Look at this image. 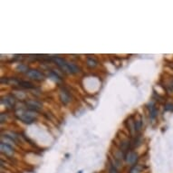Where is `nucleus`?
<instances>
[{
	"mask_svg": "<svg viewBox=\"0 0 173 173\" xmlns=\"http://www.w3.org/2000/svg\"><path fill=\"white\" fill-rule=\"evenodd\" d=\"M53 60L56 63V64L61 68L63 71L67 73H76L79 72V68L73 63L65 61L60 57H53Z\"/></svg>",
	"mask_w": 173,
	"mask_h": 173,
	"instance_id": "f257e3e1",
	"label": "nucleus"
},
{
	"mask_svg": "<svg viewBox=\"0 0 173 173\" xmlns=\"http://www.w3.org/2000/svg\"><path fill=\"white\" fill-rule=\"evenodd\" d=\"M16 115L22 122H24L25 123H28V124L32 123L36 118L35 112H33L30 110H22V109L17 110L16 112Z\"/></svg>",
	"mask_w": 173,
	"mask_h": 173,
	"instance_id": "f03ea898",
	"label": "nucleus"
},
{
	"mask_svg": "<svg viewBox=\"0 0 173 173\" xmlns=\"http://www.w3.org/2000/svg\"><path fill=\"white\" fill-rule=\"evenodd\" d=\"M26 74L28 77H30L31 79H34L35 81H42L44 79V75L37 70H34V69L29 70V71L26 72Z\"/></svg>",
	"mask_w": 173,
	"mask_h": 173,
	"instance_id": "7ed1b4c3",
	"label": "nucleus"
},
{
	"mask_svg": "<svg viewBox=\"0 0 173 173\" xmlns=\"http://www.w3.org/2000/svg\"><path fill=\"white\" fill-rule=\"evenodd\" d=\"M26 104L28 108V110L30 111H33V112H38L42 108V105L41 103H39L36 101H34V100H29V101H26Z\"/></svg>",
	"mask_w": 173,
	"mask_h": 173,
	"instance_id": "20e7f679",
	"label": "nucleus"
},
{
	"mask_svg": "<svg viewBox=\"0 0 173 173\" xmlns=\"http://www.w3.org/2000/svg\"><path fill=\"white\" fill-rule=\"evenodd\" d=\"M60 100L63 104H67L68 102L71 101V96L70 93L67 92L65 89H63L60 92Z\"/></svg>",
	"mask_w": 173,
	"mask_h": 173,
	"instance_id": "39448f33",
	"label": "nucleus"
},
{
	"mask_svg": "<svg viewBox=\"0 0 173 173\" xmlns=\"http://www.w3.org/2000/svg\"><path fill=\"white\" fill-rule=\"evenodd\" d=\"M0 147H1V152L3 153H5L6 155H8V156H11L14 154V150L13 148L9 146L8 144L4 143H1L0 144Z\"/></svg>",
	"mask_w": 173,
	"mask_h": 173,
	"instance_id": "423d86ee",
	"label": "nucleus"
},
{
	"mask_svg": "<svg viewBox=\"0 0 173 173\" xmlns=\"http://www.w3.org/2000/svg\"><path fill=\"white\" fill-rule=\"evenodd\" d=\"M126 161L130 164H133L136 162L137 159H138V155L135 152H129L126 155Z\"/></svg>",
	"mask_w": 173,
	"mask_h": 173,
	"instance_id": "0eeeda50",
	"label": "nucleus"
},
{
	"mask_svg": "<svg viewBox=\"0 0 173 173\" xmlns=\"http://www.w3.org/2000/svg\"><path fill=\"white\" fill-rule=\"evenodd\" d=\"M1 102H2L3 104H5L6 106L13 107L14 104H15V100H14V98H12L10 96H7V97H5V98L2 99Z\"/></svg>",
	"mask_w": 173,
	"mask_h": 173,
	"instance_id": "6e6552de",
	"label": "nucleus"
},
{
	"mask_svg": "<svg viewBox=\"0 0 173 173\" xmlns=\"http://www.w3.org/2000/svg\"><path fill=\"white\" fill-rule=\"evenodd\" d=\"M144 171V168L141 165H134L131 169L130 173H142Z\"/></svg>",
	"mask_w": 173,
	"mask_h": 173,
	"instance_id": "1a4fd4ad",
	"label": "nucleus"
},
{
	"mask_svg": "<svg viewBox=\"0 0 173 173\" xmlns=\"http://www.w3.org/2000/svg\"><path fill=\"white\" fill-rule=\"evenodd\" d=\"M18 84L22 86V87H24V88H27V89H33L35 86L29 82H26V81H18Z\"/></svg>",
	"mask_w": 173,
	"mask_h": 173,
	"instance_id": "9d476101",
	"label": "nucleus"
},
{
	"mask_svg": "<svg viewBox=\"0 0 173 173\" xmlns=\"http://www.w3.org/2000/svg\"><path fill=\"white\" fill-rule=\"evenodd\" d=\"M87 65L89 67H91V68H93V67H95L97 65V61L95 59H93V58H90L89 57L87 59Z\"/></svg>",
	"mask_w": 173,
	"mask_h": 173,
	"instance_id": "9b49d317",
	"label": "nucleus"
},
{
	"mask_svg": "<svg viewBox=\"0 0 173 173\" xmlns=\"http://www.w3.org/2000/svg\"><path fill=\"white\" fill-rule=\"evenodd\" d=\"M49 76L50 77H52L54 81H56V82H60L61 81V78L55 73V72H51L50 73H49Z\"/></svg>",
	"mask_w": 173,
	"mask_h": 173,
	"instance_id": "f8f14e48",
	"label": "nucleus"
},
{
	"mask_svg": "<svg viewBox=\"0 0 173 173\" xmlns=\"http://www.w3.org/2000/svg\"><path fill=\"white\" fill-rule=\"evenodd\" d=\"M142 127V121L139 120V121H136L135 122V131H140Z\"/></svg>",
	"mask_w": 173,
	"mask_h": 173,
	"instance_id": "ddd939ff",
	"label": "nucleus"
},
{
	"mask_svg": "<svg viewBox=\"0 0 173 173\" xmlns=\"http://www.w3.org/2000/svg\"><path fill=\"white\" fill-rule=\"evenodd\" d=\"M156 115H157V111H156V109H155V107L152 106V109H151V117L152 118H155L156 117Z\"/></svg>",
	"mask_w": 173,
	"mask_h": 173,
	"instance_id": "4468645a",
	"label": "nucleus"
},
{
	"mask_svg": "<svg viewBox=\"0 0 173 173\" xmlns=\"http://www.w3.org/2000/svg\"><path fill=\"white\" fill-rule=\"evenodd\" d=\"M165 110H166V111H171V112H172L173 111L172 103H167L166 106H165Z\"/></svg>",
	"mask_w": 173,
	"mask_h": 173,
	"instance_id": "2eb2a0df",
	"label": "nucleus"
},
{
	"mask_svg": "<svg viewBox=\"0 0 173 173\" xmlns=\"http://www.w3.org/2000/svg\"><path fill=\"white\" fill-rule=\"evenodd\" d=\"M16 70L19 72L26 71V66H25V65H23V64H19V65L16 67Z\"/></svg>",
	"mask_w": 173,
	"mask_h": 173,
	"instance_id": "dca6fc26",
	"label": "nucleus"
},
{
	"mask_svg": "<svg viewBox=\"0 0 173 173\" xmlns=\"http://www.w3.org/2000/svg\"><path fill=\"white\" fill-rule=\"evenodd\" d=\"M110 173H118V171H116V169H115V168L112 167V168H111V170H110Z\"/></svg>",
	"mask_w": 173,
	"mask_h": 173,
	"instance_id": "f3484780",
	"label": "nucleus"
}]
</instances>
